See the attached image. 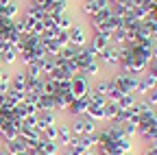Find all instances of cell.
Returning <instances> with one entry per match:
<instances>
[{
	"label": "cell",
	"instance_id": "obj_32",
	"mask_svg": "<svg viewBox=\"0 0 157 155\" xmlns=\"http://www.w3.org/2000/svg\"><path fill=\"white\" fill-rule=\"evenodd\" d=\"M29 2H33V5H37V7H44L48 0H29Z\"/></svg>",
	"mask_w": 157,
	"mask_h": 155
},
{
	"label": "cell",
	"instance_id": "obj_13",
	"mask_svg": "<svg viewBox=\"0 0 157 155\" xmlns=\"http://www.w3.org/2000/svg\"><path fill=\"white\" fill-rule=\"evenodd\" d=\"M37 151L44 153V155H59V151H61V146H59V142H50V140H39L37 144Z\"/></svg>",
	"mask_w": 157,
	"mask_h": 155
},
{
	"label": "cell",
	"instance_id": "obj_5",
	"mask_svg": "<svg viewBox=\"0 0 157 155\" xmlns=\"http://www.w3.org/2000/svg\"><path fill=\"white\" fill-rule=\"evenodd\" d=\"M61 120H63V116L57 114V111H37V131L42 133L46 127H52Z\"/></svg>",
	"mask_w": 157,
	"mask_h": 155
},
{
	"label": "cell",
	"instance_id": "obj_14",
	"mask_svg": "<svg viewBox=\"0 0 157 155\" xmlns=\"http://www.w3.org/2000/svg\"><path fill=\"white\" fill-rule=\"evenodd\" d=\"M81 72H83V74L87 76L90 81L98 79V76H105V72H103V66L98 64V61H92V64H90V66H85V68H83Z\"/></svg>",
	"mask_w": 157,
	"mask_h": 155
},
{
	"label": "cell",
	"instance_id": "obj_22",
	"mask_svg": "<svg viewBox=\"0 0 157 155\" xmlns=\"http://www.w3.org/2000/svg\"><path fill=\"white\" fill-rule=\"evenodd\" d=\"M135 101H137L135 94H122L120 101H118V107H120L122 111H127V109H131V107L135 105Z\"/></svg>",
	"mask_w": 157,
	"mask_h": 155
},
{
	"label": "cell",
	"instance_id": "obj_19",
	"mask_svg": "<svg viewBox=\"0 0 157 155\" xmlns=\"http://www.w3.org/2000/svg\"><path fill=\"white\" fill-rule=\"evenodd\" d=\"M39 66H42V70H44V76H50L55 70H57V64H55V57H44V59H39Z\"/></svg>",
	"mask_w": 157,
	"mask_h": 155
},
{
	"label": "cell",
	"instance_id": "obj_39",
	"mask_svg": "<svg viewBox=\"0 0 157 155\" xmlns=\"http://www.w3.org/2000/svg\"><path fill=\"white\" fill-rule=\"evenodd\" d=\"M85 155H96V151H87V153H85Z\"/></svg>",
	"mask_w": 157,
	"mask_h": 155
},
{
	"label": "cell",
	"instance_id": "obj_3",
	"mask_svg": "<svg viewBox=\"0 0 157 155\" xmlns=\"http://www.w3.org/2000/svg\"><path fill=\"white\" fill-rule=\"evenodd\" d=\"M87 107H90V99H87V96H83V99H76V101H72V103L66 107V111H63V118H66V120L78 118V116L87 114Z\"/></svg>",
	"mask_w": 157,
	"mask_h": 155
},
{
	"label": "cell",
	"instance_id": "obj_30",
	"mask_svg": "<svg viewBox=\"0 0 157 155\" xmlns=\"http://www.w3.org/2000/svg\"><path fill=\"white\" fill-rule=\"evenodd\" d=\"M55 42L61 46V48H63V46H68V44H70V35H68V31H57Z\"/></svg>",
	"mask_w": 157,
	"mask_h": 155
},
{
	"label": "cell",
	"instance_id": "obj_35",
	"mask_svg": "<svg viewBox=\"0 0 157 155\" xmlns=\"http://www.w3.org/2000/svg\"><path fill=\"white\" fill-rule=\"evenodd\" d=\"M153 118H155V120H157V105H155V107H153Z\"/></svg>",
	"mask_w": 157,
	"mask_h": 155
},
{
	"label": "cell",
	"instance_id": "obj_29",
	"mask_svg": "<svg viewBox=\"0 0 157 155\" xmlns=\"http://www.w3.org/2000/svg\"><path fill=\"white\" fill-rule=\"evenodd\" d=\"M20 127H22V129H37V114H29Z\"/></svg>",
	"mask_w": 157,
	"mask_h": 155
},
{
	"label": "cell",
	"instance_id": "obj_15",
	"mask_svg": "<svg viewBox=\"0 0 157 155\" xmlns=\"http://www.w3.org/2000/svg\"><path fill=\"white\" fill-rule=\"evenodd\" d=\"M2 149L9 153V155H13V153H20V151H26V146H24V140L20 138H13V140H7L5 144H2Z\"/></svg>",
	"mask_w": 157,
	"mask_h": 155
},
{
	"label": "cell",
	"instance_id": "obj_4",
	"mask_svg": "<svg viewBox=\"0 0 157 155\" xmlns=\"http://www.w3.org/2000/svg\"><path fill=\"white\" fill-rule=\"evenodd\" d=\"M107 7H109V0H81V5H78V13L87 20L90 15H96L98 11H103Z\"/></svg>",
	"mask_w": 157,
	"mask_h": 155
},
{
	"label": "cell",
	"instance_id": "obj_16",
	"mask_svg": "<svg viewBox=\"0 0 157 155\" xmlns=\"http://www.w3.org/2000/svg\"><path fill=\"white\" fill-rule=\"evenodd\" d=\"M37 111H55V96L42 94L37 101Z\"/></svg>",
	"mask_w": 157,
	"mask_h": 155
},
{
	"label": "cell",
	"instance_id": "obj_12",
	"mask_svg": "<svg viewBox=\"0 0 157 155\" xmlns=\"http://www.w3.org/2000/svg\"><path fill=\"white\" fill-rule=\"evenodd\" d=\"M151 13H153V11H151V9H148L144 2H137V5H133V7H131V15L135 17L137 22H144V20H148V17H151Z\"/></svg>",
	"mask_w": 157,
	"mask_h": 155
},
{
	"label": "cell",
	"instance_id": "obj_18",
	"mask_svg": "<svg viewBox=\"0 0 157 155\" xmlns=\"http://www.w3.org/2000/svg\"><path fill=\"white\" fill-rule=\"evenodd\" d=\"M92 90L96 92V94H107V90H109V81H107V76H98V79H94L92 81Z\"/></svg>",
	"mask_w": 157,
	"mask_h": 155
},
{
	"label": "cell",
	"instance_id": "obj_2",
	"mask_svg": "<svg viewBox=\"0 0 157 155\" xmlns=\"http://www.w3.org/2000/svg\"><path fill=\"white\" fill-rule=\"evenodd\" d=\"M90 87H92V81L87 79L83 72H78L74 79H72V85H70V92H72V96H74V101L87 96V94H90Z\"/></svg>",
	"mask_w": 157,
	"mask_h": 155
},
{
	"label": "cell",
	"instance_id": "obj_31",
	"mask_svg": "<svg viewBox=\"0 0 157 155\" xmlns=\"http://www.w3.org/2000/svg\"><path fill=\"white\" fill-rule=\"evenodd\" d=\"M142 99H144L151 107H155V105H157V92H153V90H151L148 94H144V96H142Z\"/></svg>",
	"mask_w": 157,
	"mask_h": 155
},
{
	"label": "cell",
	"instance_id": "obj_7",
	"mask_svg": "<svg viewBox=\"0 0 157 155\" xmlns=\"http://www.w3.org/2000/svg\"><path fill=\"white\" fill-rule=\"evenodd\" d=\"M9 90H15V92H26V74L24 70L17 66V70L11 72V81H9Z\"/></svg>",
	"mask_w": 157,
	"mask_h": 155
},
{
	"label": "cell",
	"instance_id": "obj_1",
	"mask_svg": "<svg viewBox=\"0 0 157 155\" xmlns=\"http://www.w3.org/2000/svg\"><path fill=\"white\" fill-rule=\"evenodd\" d=\"M68 35H70V44H72V46L83 48V46H87V42H90L92 31L87 29V24H83V22H78V20H76V24L68 31Z\"/></svg>",
	"mask_w": 157,
	"mask_h": 155
},
{
	"label": "cell",
	"instance_id": "obj_26",
	"mask_svg": "<svg viewBox=\"0 0 157 155\" xmlns=\"http://www.w3.org/2000/svg\"><path fill=\"white\" fill-rule=\"evenodd\" d=\"M109 9H111V15H113V17H120V20L129 13V9H127L122 2H111V5H109Z\"/></svg>",
	"mask_w": 157,
	"mask_h": 155
},
{
	"label": "cell",
	"instance_id": "obj_17",
	"mask_svg": "<svg viewBox=\"0 0 157 155\" xmlns=\"http://www.w3.org/2000/svg\"><path fill=\"white\" fill-rule=\"evenodd\" d=\"M78 142H81V146H85L87 151H96V146H98V133L81 135V138H78Z\"/></svg>",
	"mask_w": 157,
	"mask_h": 155
},
{
	"label": "cell",
	"instance_id": "obj_40",
	"mask_svg": "<svg viewBox=\"0 0 157 155\" xmlns=\"http://www.w3.org/2000/svg\"><path fill=\"white\" fill-rule=\"evenodd\" d=\"M151 90H153V92H157V83H155V85H153V87H151Z\"/></svg>",
	"mask_w": 157,
	"mask_h": 155
},
{
	"label": "cell",
	"instance_id": "obj_10",
	"mask_svg": "<svg viewBox=\"0 0 157 155\" xmlns=\"http://www.w3.org/2000/svg\"><path fill=\"white\" fill-rule=\"evenodd\" d=\"M22 15H26V17H31L33 22H39V20H44V9L42 7H37V5H33V2H22Z\"/></svg>",
	"mask_w": 157,
	"mask_h": 155
},
{
	"label": "cell",
	"instance_id": "obj_25",
	"mask_svg": "<svg viewBox=\"0 0 157 155\" xmlns=\"http://www.w3.org/2000/svg\"><path fill=\"white\" fill-rule=\"evenodd\" d=\"M76 55H78V48H76V46H72V44L63 46V48H61V52H59V57H61V59H66V61L76 59Z\"/></svg>",
	"mask_w": 157,
	"mask_h": 155
},
{
	"label": "cell",
	"instance_id": "obj_20",
	"mask_svg": "<svg viewBox=\"0 0 157 155\" xmlns=\"http://www.w3.org/2000/svg\"><path fill=\"white\" fill-rule=\"evenodd\" d=\"M148 92H151V85H148V81H146V76L140 74V79H137V85H135V96H137V99H142V96L148 94Z\"/></svg>",
	"mask_w": 157,
	"mask_h": 155
},
{
	"label": "cell",
	"instance_id": "obj_24",
	"mask_svg": "<svg viewBox=\"0 0 157 155\" xmlns=\"http://www.w3.org/2000/svg\"><path fill=\"white\" fill-rule=\"evenodd\" d=\"M105 122H111L116 116H118V111H120V107H118V103H109L107 101V105H105Z\"/></svg>",
	"mask_w": 157,
	"mask_h": 155
},
{
	"label": "cell",
	"instance_id": "obj_36",
	"mask_svg": "<svg viewBox=\"0 0 157 155\" xmlns=\"http://www.w3.org/2000/svg\"><path fill=\"white\" fill-rule=\"evenodd\" d=\"M122 155H137V153H135V149H133V151H127V153H122Z\"/></svg>",
	"mask_w": 157,
	"mask_h": 155
},
{
	"label": "cell",
	"instance_id": "obj_23",
	"mask_svg": "<svg viewBox=\"0 0 157 155\" xmlns=\"http://www.w3.org/2000/svg\"><path fill=\"white\" fill-rule=\"evenodd\" d=\"M42 138H44V140H50V142H57V140H59V122L52 125V127H46V129L42 131Z\"/></svg>",
	"mask_w": 157,
	"mask_h": 155
},
{
	"label": "cell",
	"instance_id": "obj_38",
	"mask_svg": "<svg viewBox=\"0 0 157 155\" xmlns=\"http://www.w3.org/2000/svg\"><path fill=\"white\" fill-rule=\"evenodd\" d=\"M13 155H29L26 151H20V153H13Z\"/></svg>",
	"mask_w": 157,
	"mask_h": 155
},
{
	"label": "cell",
	"instance_id": "obj_8",
	"mask_svg": "<svg viewBox=\"0 0 157 155\" xmlns=\"http://www.w3.org/2000/svg\"><path fill=\"white\" fill-rule=\"evenodd\" d=\"M55 24L59 31H70L74 24H76V15L72 11H63V13H59L55 15Z\"/></svg>",
	"mask_w": 157,
	"mask_h": 155
},
{
	"label": "cell",
	"instance_id": "obj_9",
	"mask_svg": "<svg viewBox=\"0 0 157 155\" xmlns=\"http://www.w3.org/2000/svg\"><path fill=\"white\" fill-rule=\"evenodd\" d=\"M72 140H74V135H72L70 120H66V118H63L61 122H59V140H57V142H59V146L63 149V146H68Z\"/></svg>",
	"mask_w": 157,
	"mask_h": 155
},
{
	"label": "cell",
	"instance_id": "obj_33",
	"mask_svg": "<svg viewBox=\"0 0 157 155\" xmlns=\"http://www.w3.org/2000/svg\"><path fill=\"white\" fill-rule=\"evenodd\" d=\"M59 155H72V153H70V151H68V149H66V146H63V149H61V151H59Z\"/></svg>",
	"mask_w": 157,
	"mask_h": 155
},
{
	"label": "cell",
	"instance_id": "obj_11",
	"mask_svg": "<svg viewBox=\"0 0 157 155\" xmlns=\"http://www.w3.org/2000/svg\"><path fill=\"white\" fill-rule=\"evenodd\" d=\"M76 64H78V68H85V66H90L92 61H96V55L92 52V48L90 46H83V48H78V55H76V59H74Z\"/></svg>",
	"mask_w": 157,
	"mask_h": 155
},
{
	"label": "cell",
	"instance_id": "obj_27",
	"mask_svg": "<svg viewBox=\"0 0 157 155\" xmlns=\"http://www.w3.org/2000/svg\"><path fill=\"white\" fill-rule=\"evenodd\" d=\"M66 149H68V151H70L72 155H85V153H87V149H85V146H81L78 138H74V140H72V142H70V144H68Z\"/></svg>",
	"mask_w": 157,
	"mask_h": 155
},
{
	"label": "cell",
	"instance_id": "obj_34",
	"mask_svg": "<svg viewBox=\"0 0 157 155\" xmlns=\"http://www.w3.org/2000/svg\"><path fill=\"white\" fill-rule=\"evenodd\" d=\"M26 153H29V155H44V153H39L37 149H33V151H26Z\"/></svg>",
	"mask_w": 157,
	"mask_h": 155
},
{
	"label": "cell",
	"instance_id": "obj_6",
	"mask_svg": "<svg viewBox=\"0 0 157 155\" xmlns=\"http://www.w3.org/2000/svg\"><path fill=\"white\" fill-rule=\"evenodd\" d=\"M87 46H90V48H92V52L98 57V52H103L107 46H111V37H109V35H103V33H92V35H90Z\"/></svg>",
	"mask_w": 157,
	"mask_h": 155
},
{
	"label": "cell",
	"instance_id": "obj_28",
	"mask_svg": "<svg viewBox=\"0 0 157 155\" xmlns=\"http://www.w3.org/2000/svg\"><path fill=\"white\" fill-rule=\"evenodd\" d=\"M57 92H59V85H57L52 79L44 76V94H48V96H57Z\"/></svg>",
	"mask_w": 157,
	"mask_h": 155
},
{
	"label": "cell",
	"instance_id": "obj_37",
	"mask_svg": "<svg viewBox=\"0 0 157 155\" xmlns=\"http://www.w3.org/2000/svg\"><path fill=\"white\" fill-rule=\"evenodd\" d=\"M0 155H9V153H7V151H5L2 146H0Z\"/></svg>",
	"mask_w": 157,
	"mask_h": 155
},
{
	"label": "cell",
	"instance_id": "obj_21",
	"mask_svg": "<svg viewBox=\"0 0 157 155\" xmlns=\"http://www.w3.org/2000/svg\"><path fill=\"white\" fill-rule=\"evenodd\" d=\"M22 70H24L26 76H33V79H44V70H42V66H39V61L31 64L29 68H22Z\"/></svg>",
	"mask_w": 157,
	"mask_h": 155
}]
</instances>
